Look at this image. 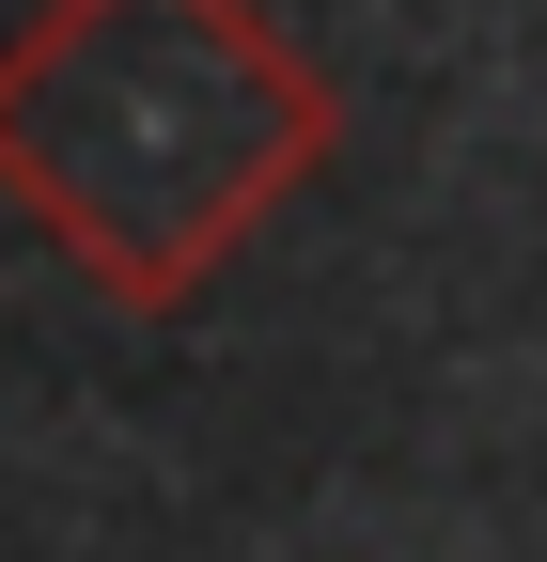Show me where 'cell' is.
<instances>
[{
	"instance_id": "cell-1",
	"label": "cell",
	"mask_w": 547,
	"mask_h": 562,
	"mask_svg": "<svg viewBox=\"0 0 547 562\" xmlns=\"http://www.w3.org/2000/svg\"><path fill=\"white\" fill-rule=\"evenodd\" d=\"M328 140L345 94L266 0H32L0 32V203L125 313H188Z\"/></svg>"
}]
</instances>
